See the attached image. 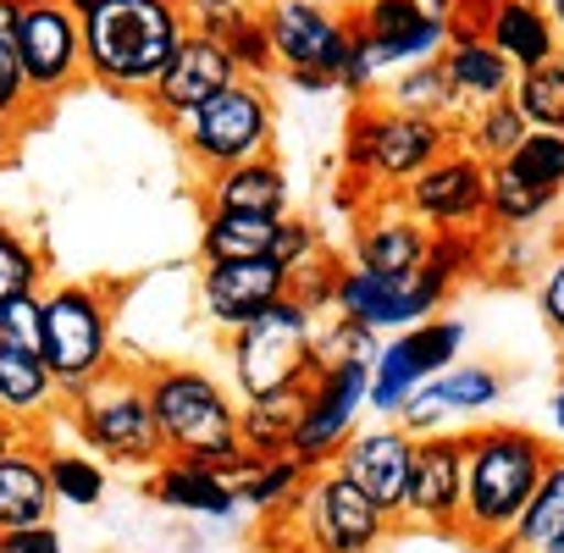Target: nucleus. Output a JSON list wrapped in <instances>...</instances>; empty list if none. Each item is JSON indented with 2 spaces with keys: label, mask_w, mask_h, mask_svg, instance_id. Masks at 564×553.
I'll list each match as a JSON object with an SVG mask.
<instances>
[{
  "label": "nucleus",
  "mask_w": 564,
  "mask_h": 553,
  "mask_svg": "<svg viewBox=\"0 0 564 553\" xmlns=\"http://www.w3.org/2000/svg\"><path fill=\"white\" fill-rule=\"evenodd\" d=\"M553 459V443L525 426H481L465 432V498H459V536L470 547H492L520 509L531 503L542 470Z\"/></svg>",
  "instance_id": "nucleus-1"
},
{
  "label": "nucleus",
  "mask_w": 564,
  "mask_h": 553,
  "mask_svg": "<svg viewBox=\"0 0 564 553\" xmlns=\"http://www.w3.org/2000/svg\"><path fill=\"white\" fill-rule=\"evenodd\" d=\"M183 40V0H111L84 18V67L106 89L150 95V84L166 73Z\"/></svg>",
  "instance_id": "nucleus-2"
},
{
  "label": "nucleus",
  "mask_w": 564,
  "mask_h": 553,
  "mask_svg": "<svg viewBox=\"0 0 564 553\" xmlns=\"http://www.w3.org/2000/svg\"><path fill=\"white\" fill-rule=\"evenodd\" d=\"M144 393L155 410V432L172 459H199V465H227L243 454L238 443V404L232 393L199 371V366H150Z\"/></svg>",
  "instance_id": "nucleus-3"
},
{
  "label": "nucleus",
  "mask_w": 564,
  "mask_h": 553,
  "mask_svg": "<svg viewBox=\"0 0 564 553\" xmlns=\"http://www.w3.org/2000/svg\"><path fill=\"white\" fill-rule=\"evenodd\" d=\"M454 150V128L415 117V111H393L388 100H366L349 122L344 139V161L349 177L371 194H404V183H415L437 155Z\"/></svg>",
  "instance_id": "nucleus-4"
},
{
  "label": "nucleus",
  "mask_w": 564,
  "mask_h": 553,
  "mask_svg": "<svg viewBox=\"0 0 564 553\" xmlns=\"http://www.w3.org/2000/svg\"><path fill=\"white\" fill-rule=\"evenodd\" d=\"M45 366L56 377V399L78 404L100 377L117 371L111 300L100 283H56L45 289Z\"/></svg>",
  "instance_id": "nucleus-5"
},
{
  "label": "nucleus",
  "mask_w": 564,
  "mask_h": 553,
  "mask_svg": "<svg viewBox=\"0 0 564 553\" xmlns=\"http://www.w3.org/2000/svg\"><path fill=\"white\" fill-rule=\"evenodd\" d=\"M271 122H276V106H271L265 84L260 78H238L221 95H210L205 106L172 117V133H177L183 155L199 172H227L238 161L271 155Z\"/></svg>",
  "instance_id": "nucleus-6"
},
{
  "label": "nucleus",
  "mask_w": 564,
  "mask_h": 553,
  "mask_svg": "<svg viewBox=\"0 0 564 553\" xmlns=\"http://www.w3.org/2000/svg\"><path fill=\"white\" fill-rule=\"evenodd\" d=\"M316 316L294 300L271 305L249 327L232 333V377L243 399H265L282 388H305L316 377Z\"/></svg>",
  "instance_id": "nucleus-7"
},
{
  "label": "nucleus",
  "mask_w": 564,
  "mask_h": 553,
  "mask_svg": "<svg viewBox=\"0 0 564 553\" xmlns=\"http://www.w3.org/2000/svg\"><path fill=\"white\" fill-rule=\"evenodd\" d=\"M73 432L84 437V448H95L111 465H144L155 470L166 459V443L155 432V410L144 393V371H111L100 377L78 404H73Z\"/></svg>",
  "instance_id": "nucleus-8"
},
{
  "label": "nucleus",
  "mask_w": 564,
  "mask_h": 553,
  "mask_svg": "<svg viewBox=\"0 0 564 553\" xmlns=\"http://www.w3.org/2000/svg\"><path fill=\"white\" fill-rule=\"evenodd\" d=\"M300 553H377L393 531V514H382L338 465H322L305 476V487L289 498Z\"/></svg>",
  "instance_id": "nucleus-9"
},
{
  "label": "nucleus",
  "mask_w": 564,
  "mask_h": 553,
  "mask_svg": "<svg viewBox=\"0 0 564 553\" xmlns=\"http://www.w3.org/2000/svg\"><path fill=\"white\" fill-rule=\"evenodd\" d=\"M448 294H454V276L437 271L432 260L415 265V271H360V265H344L333 305H338L344 322H360L371 333H410V327L432 322Z\"/></svg>",
  "instance_id": "nucleus-10"
},
{
  "label": "nucleus",
  "mask_w": 564,
  "mask_h": 553,
  "mask_svg": "<svg viewBox=\"0 0 564 553\" xmlns=\"http://www.w3.org/2000/svg\"><path fill=\"white\" fill-rule=\"evenodd\" d=\"M18 67L34 111L62 100L89 78L84 67V18L62 0H23L18 7Z\"/></svg>",
  "instance_id": "nucleus-11"
},
{
  "label": "nucleus",
  "mask_w": 564,
  "mask_h": 553,
  "mask_svg": "<svg viewBox=\"0 0 564 553\" xmlns=\"http://www.w3.org/2000/svg\"><path fill=\"white\" fill-rule=\"evenodd\" d=\"M371 399V360H333L311 377L305 388V410L294 421L289 454L305 470H322L338 459V448L360 432V410Z\"/></svg>",
  "instance_id": "nucleus-12"
},
{
  "label": "nucleus",
  "mask_w": 564,
  "mask_h": 553,
  "mask_svg": "<svg viewBox=\"0 0 564 553\" xmlns=\"http://www.w3.org/2000/svg\"><path fill=\"white\" fill-rule=\"evenodd\" d=\"M265 40H271V62L289 73H316L327 84H338L355 23L349 12H338L333 0H265L260 7Z\"/></svg>",
  "instance_id": "nucleus-13"
},
{
  "label": "nucleus",
  "mask_w": 564,
  "mask_h": 553,
  "mask_svg": "<svg viewBox=\"0 0 564 553\" xmlns=\"http://www.w3.org/2000/svg\"><path fill=\"white\" fill-rule=\"evenodd\" d=\"M459 344H465V327L448 322V316H432V322L399 333L393 344H382L377 360H371V399H366V410L399 421V410H404L432 377H443V371L459 360Z\"/></svg>",
  "instance_id": "nucleus-14"
},
{
  "label": "nucleus",
  "mask_w": 564,
  "mask_h": 553,
  "mask_svg": "<svg viewBox=\"0 0 564 553\" xmlns=\"http://www.w3.org/2000/svg\"><path fill=\"white\" fill-rule=\"evenodd\" d=\"M399 199L426 232H481L487 227V166L454 144L415 183H404Z\"/></svg>",
  "instance_id": "nucleus-15"
},
{
  "label": "nucleus",
  "mask_w": 564,
  "mask_h": 553,
  "mask_svg": "<svg viewBox=\"0 0 564 553\" xmlns=\"http://www.w3.org/2000/svg\"><path fill=\"white\" fill-rule=\"evenodd\" d=\"M289 294H294V276L282 271L271 254H260V260H221V265L199 271V305H205V316L221 333L249 327L254 316H265L271 305H282Z\"/></svg>",
  "instance_id": "nucleus-16"
},
{
  "label": "nucleus",
  "mask_w": 564,
  "mask_h": 553,
  "mask_svg": "<svg viewBox=\"0 0 564 553\" xmlns=\"http://www.w3.org/2000/svg\"><path fill=\"white\" fill-rule=\"evenodd\" d=\"M382 514H404V498H410V470H415V437L399 426V421H382V426H366L355 432L338 459H333Z\"/></svg>",
  "instance_id": "nucleus-17"
},
{
  "label": "nucleus",
  "mask_w": 564,
  "mask_h": 553,
  "mask_svg": "<svg viewBox=\"0 0 564 553\" xmlns=\"http://www.w3.org/2000/svg\"><path fill=\"white\" fill-rule=\"evenodd\" d=\"M355 34L371 45V56L382 62V73H404L421 62H437L448 51V23L426 18L421 0H360V12L349 18Z\"/></svg>",
  "instance_id": "nucleus-18"
},
{
  "label": "nucleus",
  "mask_w": 564,
  "mask_h": 553,
  "mask_svg": "<svg viewBox=\"0 0 564 553\" xmlns=\"http://www.w3.org/2000/svg\"><path fill=\"white\" fill-rule=\"evenodd\" d=\"M459 498H465V432L415 437V470H410V498H404L399 520L454 531L459 525Z\"/></svg>",
  "instance_id": "nucleus-19"
},
{
  "label": "nucleus",
  "mask_w": 564,
  "mask_h": 553,
  "mask_svg": "<svg viewBox=\"0 0 564 553\" xmlns=\"http://www.w3.org/2000/svg\"><path fill=\"white\" fill-rule=\"evenodd\" d=\"M238 78H243V73H238V62L227 56V45H221V40L188 34V40L177 45V56L166 62V73L150 84L144 106H150L161 122H172V117H183V111L205 106L210 95H221V89H227V84H238Z\"/></svg>",
  "instance_id": "nucleus-20"
},
{
  "label": "nucleus",
  "mask_w": 564,
  "mask_h": 553,
  "mask_svg": "<svg viewBox=\"0 0 564 553\" xmlns=\"http://www.w3.org/2000/svg\"><path fill=\"white\" fill-rule=\"evenodd\" d=\"M432 254V232L404 210L399 194H377V205L355 227V265L360 271H415Z\"/></svg>",
  "instance_id": "nucleus-21"
},
{
  "label": "nucleus",
  "mask_w": 564,
  "mask_h": 553,
  "mask_svg": "<svg viewBox=\"0 0 564 553\" xmlns=\"http://www.w3.org/2000/svg\"><path fill=\"white\" fill-rule=\"evenodd\" d=\"M443 73H448V84H454V95H459V106L470 111V106H492V100H509V89H514V67L487 45V34H476V29H448V51H443Z\"/></svg>",
  "instance_id": "nucleus-22"
},
{
  "label": "nucleus",
  "mask_w": 564,
  "mask_h": 553,
  "mask_svg": "<svg viewBox=\"0 0 564 553\" xmlns=\"http://www.w3.org/2000/svg\"><path fill=\"white\" fill-rule=\"evenodd\" d=\"M481 34H487V45H492L514 73L542 67V62L558 56V34H553V23H547V12H542V0H492Z\"/></svg>",
  "instance_id": "nucleus-23"
},
{
  "label": "nucleus",
  "mask_w": 564,
  "mask_h": 553,
  "mask_svg": "<svg viewBox=\"0 0 564 553\" xmlns=\"http://www.w3.org/2000/svg\"><path fill=\"white\" fill-rule=\"evenodd\" d=\"M56 514V492L45 476V454L34 443L0 454V531H34L51 525Z\"/></svg>",
  "instance_id": "nucleus-24"
},
{
  "label": "nucleus",
  "mask_w": 564,
  "mask_h": 553,
  "mask_svg": "<svg viewBox=\"0 0 564 553\" xmlns=\"http://www.w3.org/2000/svg\"><path fill=\"white\" fill-rule=\"evenodd\" d=\"M205 210H249V216H289V177L271 155L238 161L227 172H210Z\"/></svg>",
  "instance_id": "nucleus-25"
},
{
  "label": "nucleus",
  "mask_w": 564,
  "mask_h": 553,
  "mask_svg": "<svg viewBox=\"0 0 564 553\" xmlns=\"http://www.w3.org/2000/svg\"><path fill=\"white\" fill-rule=\"evenodd\" d=\"M150 492H155V503H166V509H188V514H210V520H227V514L238 509V492H232V481H227L216 465L172 459V454L155 465Z\"/></svg>",
  "instance_id": "nucleus-26"
},
{
  "label": "nucleus",
  "mask_w": 564,
  "mask_h": 553,
  "mask_svg": "<svg viewBox=\"0 0 564 553\" xmlns=\"http://www.w3.org/2000/svg\"><path fill=\"white\" fill-rule=\"evenodd\" d=\"M558 531H564V448H553V459H547V470H542L531 503L520 509V520H514L487 553H536V547H542L547 536H558Z\"/></svg>",
  "instance_id": "nucleus-27"
},
{
  "label": "nucleus",
  "mask_w": 564,
  "mask_h": 553,
  "mask_svg": "<svg viewBox=\"0 0 564 553\" xmlns=\"http://www.w3.org/2000/svg\"><path fill=\"white\" fill-rule=\"evenodd\" d=\"M305 388H282V393H265V399H243V410H238V443H243V454H254V459L289 454L294 421L305 410Z\"/></svg>",
  "instance_id": "nucleus-28"
},
{
  "label": "nucleus",
  "mask_w": 564,
  "mask_h": 553,
  "mask_svg": "<svg viewBox=\"0 0 564 553\" xmlns=\"http://www.w3.org/2000/svg\"><path fill=\"white\" fill-rule=\"evenodd\" d=\"M282 216H249V210H205V232H199V254L205 265L221 260H260L276 243Z\"/></svg>",
  "instance_id": "nucleus-29"
},
{
  "label": "nucleus",
  "mask_w": 564,
  "mask_h": 553,
  "mask_svg": "<svg viewBox=\"0 0 564 553\" xmlns=\"http://www.w3.org/2000/svg\"><path fill=\"white\" fill-rule=\"evenodd\" d=\"M56 410V377L40 355H12L0 349V415L7 421H34Z\"/></svg>",
  "instance_id": "nucleus-30"
},
{
  "label": "nucleus",
  "mask_w": 564,
  "mask_h": 553,
  "mask_svg": "<svg viewBox=\"0 0 564 553\" xmlns=\"http://www.w3.org/2000/svg\"><path fill=\"white\" fill-rule=\"evenodd\" d=\"M382 100L393 106V111H415V117H432V122H459L465 117V106H459V95H454V84H448V73H443V56L437 62H421V67H404L388 89H382Z\"/></svg>",
  "instance_id": "nucleus-31"
},
{
  "label": "nucleus",
  "mask_w": 564,
  "mask_h": 553,
  "mask_svg": "<svg viewBox=\"0 0 564 553\" xmlns=\"http://www.w3.org/2000/svg\"><path fill=\"white\" fill-rule=\"evenodd\" d=\"M525 139V122L509 100H492V106H470L459 122H454V144L465 155H476L481 166H498L514 144Z\"/></svg>",
  "instance_id": "nucleus-32"
},
{
  "label": "nucleus",
  "mask_w": 564,
  "mask_h": 553,
  "mask_svg": "<svg viewBox=\"0 0 564 553\" xmlns=\"http://www.w3.org/2000/svg\"><path fill=\"white\" fill-rule=\"evenodd\" d=\"M553 205H558V194L520 183L509 166H487V232H531Z\"/></svg>",
  "instance_id": "nucleus-33"
},
{
  "label": "nucleus",
  "mask_w": 564,
  "mask_h": 553,
  "mask_svg": "<svg viewBox=\"0 0 564 553\" xmlns=\"http://www.w3.org/2000/svg\"><path fill=\"white\" fill-rule=\"evenodd\" d=\"M509 106L520 111V122H525V128L564 133V56H553V62H542V67L514 73Z\"/></svg>",
  "instance_id": "nucleus-34"
},
{
  "label": "nucleus",
  "mask_w": 564,
  "mask_h": 553,
  "mask_svg": "<svg viewBox=\"0 0 564 553\" xmlns=\"http://www.w3.org/2000/svg\"><path fill=\"white\" fill-rule=\"evenodd\" d=\"M426 393L448 410V415H476V410H492L503 399V377L492 366H448L443 377L426 382Z\"/></svg>",
  "instance_id": "nucleus-35"
},
{
  "label": "nucleus",
  "mask_w": 564,
  "mask_h": 553,
  "mask_svg": "<svg viewBox=\"0 0 564 553\" xmlns=\"http://www.w3.org/2000/svg\"><path fill=\"white\" fill-rule=\"evenodd\" d=\"M498 166H509L520 183H531V188H542V194H564V133L525 128V139H520Z\"/></svg>",
  "instance_id": "nucleus-36"
},
{
  "label": "nucleus",
  "mask_w": 564,
  "mask_h": 553,
  "mask_svg": "<svg viewBox=\"0 0 564 553\" xmlns=\"http://www.w3.org/2000/svg\"><path fill=\"white\" fill-rule=\"evenodd\" d=\"M305 465L294 454H276V459H260L232 492H238V509H289V498L305 487Z\"/></svg>",
  "instance_id": "nucleus-37"
},
{
  "label": "nucleus",
  "mask_w": 564,
  "mask_h": 553,
  "mask_svg": "<svg viewBox=\"0 0 564 553\" xmlns=\"http://www.w3.org/2000/svg\"><path fill=\"white\" fill-rule=\"evenodd\" d=\"M18 7L23 0H0V117L23 128L34 117V100H29V84L18 67Z\"/></svg>",
  "instance_id": "nucleus-38"
},
{
  "label": "nucleus",
  "mask_w": 564,
  "mask_h": 553,
  "mask_svg": "<svg viewBox=\"0 0 564 553\" xmlns=\"http://www.w3.org/2000/svg\"><path fill=\"white\" fill-rule=\"evenodd\" d=\"M45 476H51L56 503L95 509V503L106 498V465L89 459V454H45Z\"/></svg>",
  "instance_id": "nucleus-39"
},
{
  "label": "nucleus",
  "mask_w": 564,
  "mask_h": 553,
  "mask_svg": "<svg viewBox=\"0 0 564 553\" xmlns=\"http://www.w3.org/2000/svg\"><path fill=\"white\" fill-rule=\"evenodd\" d=\"M0 349L45 360V289L0 300Z\"/></svg>",
  "instance_id": "nucleus-40"
},
{
  "label": "nucleus",
  "mask_w": 564,
  "mask_h": 553,
  "mask_svg": "<svg viewBox=\"0 0 564 553\" xmlns=\"http://www.w3.org/2000/svg\"><path fill=\"white\" fill-rule=\"evenodd\" d=\"M34 289H45V254L18 227L0 221V300L34 294Z\"/></svg>",
  "instance_id": "nucleus-41"
},
{
  "label": "nucleus",
  "mask_w": 564,
  "mask_h": 553,
  "mask_svg": "<svg viewBox=\"0 0 564 553\" xmlns=\"http://www.w3.org/2000/svg\"><path fill=\"white\" fill-rule=\"evenodd\" d=\"M271 260L282 265V271H305V265H316L322 260V238H316V227L311 221H300V216H282V227H276V243H271Z\"/></svg>",
  "instance_id": "nucleus-42"
},
{
  "label": "nucleus",
  "mask_w": 564,
  "mask_h": 553,
  "mask_svg": "<svg viewBox=\"0 0 564 553\" xmlns=\"http://www.w3.org/2000/svg\"><path fill=\"white\" fill-rule=\"evenodd\" d=\"M221 45H227V56L238 62V73H243V78H260L265 67H276V62H271L265 23H260V7H254V12H249V18H243V23H238V29H232Z\"/></svg>",
  "instance_id": "nucleus-43"
},
{
  "label": "nucleus",
  "mask_w": 564,
  "mask_h": 553,
  "mask_svg": "<svg viewBox=\"0 0 564 553\" xmlns=\"http://www.w3.org/2000/svg\"><path fill=\"white\" fill-rule=\"evenodd\" d=\"M338 271H344V265H333V260L322 254L316 265L294 271V294H289V300H294V305H305L311 316H316V311H327V305L338 300Z\"/></svg>",
  "instance_id": "nucleus-44"
},
{
  "label": "nucleus",
  "mask_w": 564,
  "mask_h": 553,
  "mask_svg": "<svg viewBox=\"0 0 564 553\" xmlns=\"http://www.w3.org/2000/svg\"><path fill=\"white\" fill-rule=\"evenodd\" d=\"M536 311H542V322L564 338V243L553 249L547 271L536 276Z\"/></svg>",
  "instance_id": "nucleus-45"
},
{
  "label": "nucleus",
  "mask_w": 564,
  "mask_h": 553,
  "mask_svg": "<svg viewBox=\"0 0 564 553\" xmlns=\"http://www.w3.org/2000/svg\"><path fill=\"white\" fill-rule=\"evenodd\" d=\"M0 553H67L56 525H34V531H0Z\"/></svg>",
  "instance_id": "nucleus-46"
},
{
  "label": "nucleus",
  "mask_w": 564,
  "mask_h": 553,
  "mask_svg": "<svg viewBox=\"0 0 564 553\" xmlns=\"http://www.w3.org/2000/svg\"><path fill=\"white\" fill-rule=\"evenodd\" d=\"M23 443H29V437H23V426L0 415V454H12V448H23Z\"/></svg>",
  "instance_id": "nucleus-47"
},
{
  "label": "nucleus",
  "mask_w": 564,
  "mask_h": 553,
  "mask_svg": "<svg viewBox=\"0 0 564 553\" xmlns=\"http://www.w3.org/2000/svg\"><path fill=\"white\" fill-rule=\"evenodd\" d=\"M426 7V18H437V23H454L459 18V0H421Z\"/></svg>",
  "instance_id": "nucleus-48"
},
{
  "label": "nucleus",
  "mask_w": 564,
  "mask_h": 553,
  "mask_svg": "<svg viewBox=\"0 0 564 553\" xmlns=\"http://www.w3.org/2000/svg\"><path fill=\"white\" fill-rule=\"evenodd\" d=\"M547 421H553V432H558V443H564V382H558V393H553V404H547Z\"/></svg>",
  "instance_id": "nucleus-49"
},
{
  "label": "nucleus",
  "mask_w": 564,
  "mask_h": 553,
  "mask_svg": "<svg viewBox=\"0 0 564 553\" xmlns=\"http://www.w3.org/2000/svg\"><path fill=\"white\" fill-rule=\"evenodd\" d=\"M289 84H294V89H311V95H316V89H333V84L316 78V73H289Z\"/></svg>",
  "instance_id": "nucleus-50"
},
{
  "label": "nucleus",
  "mask_w": 564,
  "mask_h": 553,
  "mask_svg": "<svg viewBox=\"0 0 564 553\" xmlns=\"http://www.w3.org/2000/svg\"><path fill=\"white\" fill-rule=\"evenodd\" d=\"M542 12H547V23H553V34L564 40V0H542Z\"/></svg>",
  "instance_id": "nucleus-51"
},
{
  "label": "nucleus",
  "mask_w": 564,
  "mask_h": 553,
  "mask_svg": "<svg viewBox=\"0 0 564 553\" xmlns=\"http://www.w3.org/2000/svg\"><path fill=\"white\" fill-rule=\"evenodd\" d=\"M62 7H73L78 18H89V12H100V7H111V0H62Z\"/></svg>",
  "instance_id": "nucleus-52"
},
{
  "label": "nucleus",
  "mask_w": 564,
  "mask_h": 553,
  "mask_svg": "<svg viewBox=\"0 0 564 553\" xmlns=\"http://www.w3.org/2000/svg\"><path fill=\"white\" fill-rule=\"evenodd\" d=\"M12 139H18V122H7V117H0V161H7V150H12Z\"/></svg>",
  "instance_id": "nucleus-53"
},
{
  "label": "nucleus",
  "mask_w": 564,
  "mask_h": 553,
  "mask_svg": "<svg viewBox=\"0 0 564 553\" xmlns=\"http://www.w3.org/2000/svg\"><path fill=\"white\" fill-rule=\"evenodd\" d=\"M536 553H564V531H558V536H547V542H542Z\"/></svg>",
  "instance_id": "nucleus-54"
},
{
  "label": "nucleus",
  "mask_w": 564,
  "mask_h": 553,
  "mask_svg": "<svg viewBox=\"0 0 564 553\" xmlns=\"http://www.w3.org/2000/svg\"><path fill=\"white\" fill-rule=\"evenodd\" d=\"M227 7H254V0H227Z\"/></svg>",
  "instance_id": "nucleus-55"
}]
</instances>
